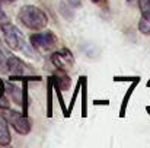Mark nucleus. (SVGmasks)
<instances>
[{
	"label": "nucleus",
	"instance_id": "nucleus-8",
	"mask_svg": "<svg viewBox=\"0 0 150 148\" xmlns=\"http://www.w3.org/2000/svg\"><path fill=\"white\" fill-rule=\"evenodd\" d=\"M10 141H12V137H10L9 125H7L6 119L0 115V145L6 147L10 144Z\"/></svg>",
	"mask_w": 150,
	"mask_h": 148
},
{
	"label": "nucleus",
	"instance_id": "nucleus-1",
	"mask_svg": "<svg viewBox=\"0 0 150 148\" xmlns=\"http://www.w3.org/2000/svg\"><path fill=\"white\" fill-rule=\"evenodd\" d=\"M18 19L25 28L31 31H42L48 23V18L45 12L32 4L22 6L18 12Z\"/></svg>",
	"mask_w": 150,
	"mask_h": 148
},
{
	"label": "nucleus",
	"instance_id": "nucleus-16",
	"mask_svg": "<svg viewBox=\"0 0 150 148\" xmlns=\"http://www.w3.org/2000/svg\"><path fill=\"white\" fill-rule=\"evenodd\" d=\"M127 1H128V3H134L136 0H127Z\"/></svg>",
	"mask_w": 150,
	"mask_h": 148
},
{
	"label": "nucleus",
	"instance_id": "nucleus-11",
	"mask_svg": "<svg viewBox=\"0 0 150 148\" xmlns=\"http://www.w3.org/2000/svg\"><path fill=\"white\" fill-rule=\"evenodd\" d=\"M47 100H48L47 115H48V116H52V80H51V79H50V81H48V96H47Z\"/></svg>",
	"mask_w": 150,
	"mask_h": 148
},
{
	"label": "nucleus",
	"instance_id": "nucleus-4",
	"mask_svg": "<svg viewBox=\"0 0 150 148\" xmlns=\"http://www.w3.org/2000/svg\"><path fill=\"white\" fill-rule=\"evenodd\" d=\"M7 71L10 73V80H26L31 76V71L28 68V65L18 57L12 55L7 58Z\"/></svg>",
	"mask_w": 150,
	"mask_h": 148
},
{
	"label": "nucleus",
	"instance_id": "nucleus-10",
	"mask_svg": "<svg viewBox=\"0 0 150 148\" xmlns=\"http://www.w3.org/2000/svg\"><path fill=\"white\" fill-rule=\"evenodd\" d=\"M139 31L143 35H150V18L142 16V19L139 22Z\"/></svg>",
	"mask_w": 150,
	"mask_h": 148
},
{
	"label": "nucleus",
	"instance_id": "nucleus-6",
	"mask_svg": "<svg viewBox=\"0 0 150 148\" xmlns=\"http://www.w3.org/2000/svg\"><path fill=\"white\" fill-rule=\"evenodd\" d=\"M51 62H52L60 71H66V70H69V68L73 67V64H74V57H73V54H71L69 49L63 48L51 55Z\"/></svg>",
	"mask_w": 150,
	"mask_h": 148
},
{
	"label": "nucleus",
	"instance_id": "nucleus-17",
	"mask_svg": "<svg viewBox=\"0 0 150 148\" xmlns=\"http://www.w3.org/2000/svg\"><path fill=\"white\" fill-rule=\"evenodd\" d=\"M9 1H15V0H9Z\"/></svg>",
	"mask_w": 150,
	"mask_h": 148
},
{
	"label": "nucleus",
	"instance_id": "nucleus-14",
	"mask_svg": "<svg viewBox=\"0 0 150 148\" xmlns=\"http://www.w3.org/2000/svg\"><path fill=\"white\" fill-rule=\"evenodd\" d=\"M3 92H4V84H3V81L0 80V97L3 96Z\"/></svg>",
	"mask_w": 150,
	"mask_h": 148
},
{
	"label": "nucleus",
	"instance_id": "nucleus-7",
	"mask_svg": "<svg viewBox=\"0 0 150 148\" xmlns=\"http://www.w3.org/2000/svg\"><path fill=\"white\" fill-rule=\"evenodd\" d=\"M51 80H52V84L55 86V89H58V90H69V87H70V77L66 74V71L55 74L54 77H51Z\"/></svg>",
	"mask_w": 150,
	"mask_h": 148
},
{
	"label": "nucleus",
	"instance_id": "nucleus-13",
	"mask_svg": "<svg viewBox=\"0 0 150 148\" xmlns=\"http://www.w3.org/2000/svg\"><path fill=\"white\" fill-rule=\"evenodd\" d=\"M69 3H71L73 6H80L82 4V0H67Z\"/></svg>",
	"mask_w": 150,
	"mask_h": 148
},
{
	"label": "nucleus",
	"instance_id": "nucleus-9",
	"mask_svg": "<svg viewBox=\"0 0 150 148\" xmlns=\"http://www.w3.org/2000/svg\"><path fill=\"white\" fill-rule=\"evenodd\" d=\"M80 87H82V115L86 116L88 115V102H86V90H88V84H86V77H80Z\"/></svg>",
	"mask_w": 150,
	"mask_h": 148
},
{
	"label": "nucleus",
	"instance_id": "nucleus-3",
	"mask_svg": "<svg viewBox=\"0 0 150 148\" xmlns=\"http://www.w3.org/2000/svg\"><path fill=\"white\" fill-rule=\"evenodd\" d=\"M1 32H3V39L6 45L13 51H25V38L23 34L12 23L6 22L1 25Z\"/></svg>",
	"mask_w": 150,
	"mask_h": 148
},
{
	"label": "nucleus",
	"instance_id": "nucleus-15",
	"mask_svg": "<svg viewBox=\"0 0 150 148\" xmlns=\"http://www.w3.org/2000/svg\"><path fill=\"white\" fill-rule=\"evenodd\" d=\"M92 1H93V3H102L103 0H92Z\"/></svg>",
	"mask_w": 150,
	"mask_h": 148
},
{
	"label": "nucleus",
	"instance_id": "nucleus-2",
	"mask_svg": "<svg viewBox=\"0 0 150 148\" xmlns=\"http://www.w3.org/2000/svg\"><path fill=\"white\" fill-rule=\"evenodd\" d=\"M1 112L4 113V119L7 123H10L13 126V129L21 134V135H28L32 129V125H31V121L28 119L26 115L23 113H19V112H15V110H10L7 107H1Z\"/></svg>",
	"mask_w": 150,
	"mask_h": 148
},
{
	"label": "nucleus",
	"instance_id": "nucleus-5",
	"mask_svg": "<svg viewBox=\"0 0 150 148\" xmlns=\"http://www.w3.org/2000/svg\"><path fill=\"white\" fill-rule=\"evenodd\" d=\"M31 47L38 51H48L51 49L55 42H57V36L51 32V31H45V32H37V34H32L31 38Z\"/></svg>",
	"mask_w": 150,
	"mask_h": 148
},
{
	"label": "nucleus",
	"instance_id": "nucleus-12",
	"mask_svg": "<svg viewBox=\"0 0 150 148\" xmlns=\"http://www.w3.org/2000/svg\"><path fill=\"white\" fill-rule=\"evenodd\" d=\"M6 22H9V19H7V16L4 15L3 9L0 7V25H3V23H6Z\"/></svg>",
	"mask_w": 150,
	"mask_h": 148
}]
</instances>
